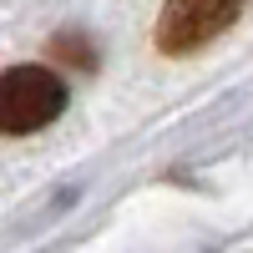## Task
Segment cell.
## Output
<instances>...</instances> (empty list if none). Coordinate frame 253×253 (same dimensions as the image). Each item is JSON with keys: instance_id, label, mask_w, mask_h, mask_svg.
<instances>
[{"instance_id": "7a4b0ae2", "label": "cell", "mask_w": 253, "mask_h": 253, "mask_svg": "<svg viewBox=\"0 0 253 253\" xmlns=\"http://www.w3.org/2000/svg\"><path fill=\"white\" fill-rule=\"evenodd\" d=\"M238 10H243V0H167L157 20V46L167 56L203 51L208 41H218L238 20Z\"/></svg>"}, {"instance_id": "6da1fadb", "label": "cell", "mask_w": 253, "mask_h": 253, "mask_svg": "<svg viewBox=\"0 0 253 253\" xmlns=\"http://www.w3.org/2000/svg\"><path fill=\"white\" fill-rule=\"evenodd\" d=\"M66 112V81L51 66H10L0 76V132L31 137Z\"/></svg>"}]
</instances>
